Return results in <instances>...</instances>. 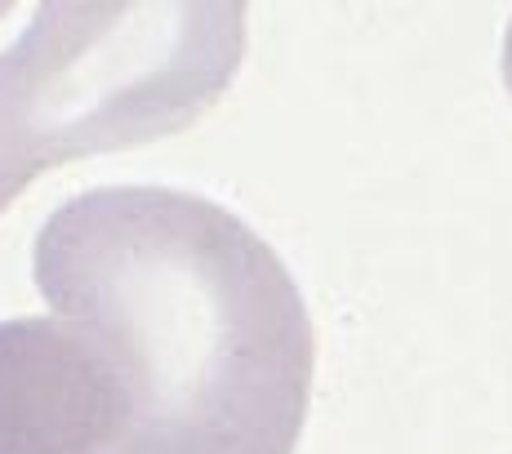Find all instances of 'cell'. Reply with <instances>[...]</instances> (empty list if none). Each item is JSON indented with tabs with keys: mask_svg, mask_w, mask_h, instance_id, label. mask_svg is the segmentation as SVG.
<instances>
[{
	"mask_svg": "<svg viewBox=\"0 0 512 454\" xmlns=\"http://www.w3.org/2000/svg\"><path fill=\"white\" fill-rule=\"evenodd\" d=\"M134 414V374L98 325L0 321V454H112Z\"/></svg>",
	"mask_w": 512,
	"mask_h": 454,
	"instance_id": "cell-3",
	"label": "cell"
},
{
	"mask_svg": "<svg viewBox=\"0 0 512 454\" xmlns=\"http://www.w3.org/2000/svg\"><path fill=\"white\" fill-rule=\"evenodd\" d=\"M245 58V5H41L0 54V214L45 170L201 121Z\"/></svg>",
	"mask_w": 512,
	"mask_h": 454,
	"instance_id": "cell-2",
	"label": "cell"
},
{
	"mask_svg": "<svg viewBox=\"0 0 512 454\" xmlns=\"http://www.w3.org/2000/svg\"><path fill=\"white\" fill-rule=\"evenodd\" d=\"M32 276L130 365L139 414L112 454H294L317 334L241 214L179 187H94L45 219Z\"/></svg>",
	"mask_w": 512,
	"mask_h": 454,
	"instance_id": "cell-1",
	"label": "cell"
},
{
	"mask_svg": "<svg viewBox=\"0 0 512 454\" xmlns=\"http://www.w3.org/2000/svg\"><path fill=\"white\" fill-rule=\"evenodd\" d=\"M504 81L512 90V23H508V41H504Z\"/></svg>",
	"mask_w": 512,
	"mask_h": 454,
	"instance_id": "cell-4",
	"label": "cell"
}]
</instances>
